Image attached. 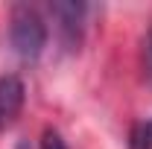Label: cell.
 <instances>
[{"label":"cell","mask_w":152,"mask_h":149,"mask_svg":"<svg viewBox=\"0 0 152 149\" xmlns=\"http://www.w3.org/2000/svg\"><path fill=\"white\" fill-rule=\"evenodd\" d=\"M9 44L23 61H35L47 47V23L29 6H15L9 20Z\"/></svg>","instance_id":"6da1fadb"},{"label":"cell","mask_w":152,"mask_h":149,"mask_svg":"<svg viewBox=\"0 0 152 149\" xmlns=\"http://www.w3.org/2000/svg\"><path fill=\"white\" fill-rule=\"evenodd\" d=\"M53 18L58 20V32L67 50H76L82 44V32H85V15L88 6L85 3H53Z\"/></svg>","instance_id":"7a4b0ae2"},{"label":"cell","mask_w":152,"mask_h":149,"mask_svg":"<svg viewBox=\"0 0 152 149\" xmlns=\"http://www.w3.org/2000/svg\"><path fill=\"white\" fill-rule=\"evenodd\" d=\"M23 99H26L23 79L15 76V73L0 76V131L9 129V126L18 120L20 108H23Z\"/></svg>","instance_id":"3957f363"},{"label":"cell","mask_w":152,"mask_h":149,"mask_svg":"<svg viewBox=\"0 0 152 149\" xmlns=\"http://www.w3.org/2000/svg\"><path fill=\"white\" fill-rule=\"evenodd\" d=\"M129 146H132V149H152V120H146V123H137V126L132 129Z\"/></svg>","instance_id":"277c9868"},{"label":"cell","mask_w":152,"mask_h":149,"mask_svg":"<svg viewBox=\"0 0 152 149\" xmlns=\"http://www.w3.org/2000/svg\"><path fill=\"white\" fill-rule=\"evenodd\" d=\"M41 149H67V143L61 140V134L56 129H44V134H41Z\"/></svg>","instance_id":"5b68a950"},{"label":"cell","mask_w":152,"mask_h":149,"mask_svg":"<svg viewBox=\"0 0 152 149\" xmlns=\"http://www.w3.org/2000/svg\"><path fill=\"white\" fill-rule=\"evenodd\" d=\"M146 73L152 76V29H149V35H146Z\"/></svg>","instance_id":"8992f818"}]
</instances>
